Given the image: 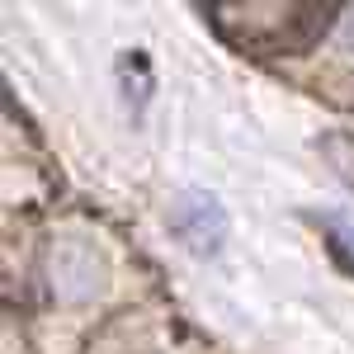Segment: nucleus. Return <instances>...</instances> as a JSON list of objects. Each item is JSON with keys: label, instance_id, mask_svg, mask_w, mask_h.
<instances>
[{"label": "nucleus", "instance_id": "7ed1b4c3", "mask_svg": "<svg viewBox=\"0 0 354 354\" xmlns=\"http://www.w3.org/2000/svg\"><path fill=\"white\" fill-rule=\"evenodd\" d=\"M322 227H326L335 255H340V260L354 270V218H345V213H326V218H322Z\"/></svg>", "mask_w": 354, "mask_h": 354}, {"label": "nucleus", "instance_id": "f03ea898", "mask_svg": "<svg viewBox=\"0 0 354 354\" xmlns=\"http://www.w3.org/2000/svg\"><path fill=\"white\" fill-rule=\"evenodd\" d=\"M48 270H53V288L62 298H90L104 283V265H100L95 245H81V241H62L48 260Z\"/></svg>", "mask_w": 354, "mask_h": 354}, {"label": "nucleus", "instance_id": "20e7f679", "mask_svg": "<svg viewBox=\"0 0 354 354\" xmlns=\"http://www.w3.org/2000/svg\"><path fill=\"white\" fill-rule=\"evenodd\" d=\"M345 43H350V48H354V10H350V15H345Z\"/></svg>", "mask_w": 354, "mask_h": 354}, {"label": "nucleus", "instance_id": "f257e3e1", "mask_svg": "<svg viewBox=\"0 0 354 354\" xmlns=\"http://www.w3.org/2000/svg\"><path fill=\"white\" fill-rule=\"evenodd\" d=\"M165 222H170V236L185 241L189 250H198V255H208V250H218L227 241V213H222L218 198L203 189H185L170 203Z\"/></svg>", "mask_w": 354, "mask_h": 354}]
</instances>
